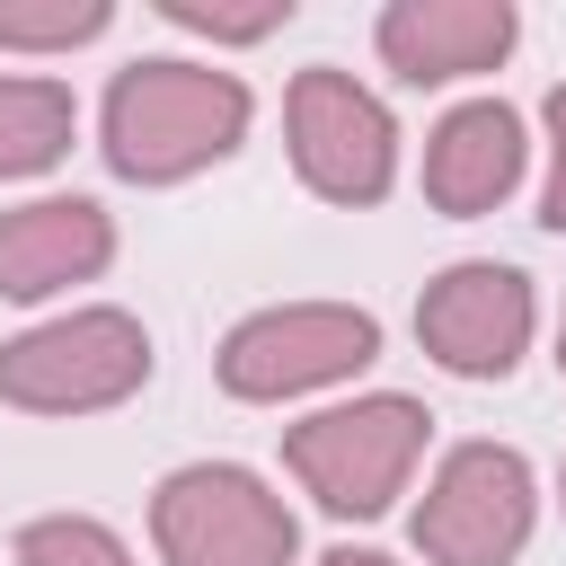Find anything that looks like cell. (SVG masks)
<instances>
[{
  "instance_id": "1",
  "label": "cell",
  "mask_w": 566,
  "mask_h": 566,
  "mask_svg": "<svg viewBox=\"0 0 566 566\" xmlns=\"http://www.w3.org/2000/svg\"><path fill=\"white\" fill-rule=\"evenodd\" d=\"M248 115H256V97H248L239 71H212V62H186V53H150V62H124L106 80L97 150L133 186H186V177L221 168L248 142Z\"/></svg>"
},
{
  "instance_id": "2",
  "label": "cell",
  "mask_w": 566,
  "mask_h": 566,
  "mask_svg": "<svg viewBox=\"0 0 566 566\" xmlns=\"http://www.w3.org/2000/svg\"><path fill=\"white\" fill-rule=\"evenodd\" d=\"M424 433L433 416L407 398V389H371V398H345V407H318L283 433V469L301 478V495L336 522H371L407 495L416 460H424Z\"/></svg>"
},
{
  "instance_id": "3",
  "label": "cell",
  "mask_w": 566,
  "mask_h": 566,
  "mask_svg": "<svg viewBox=\"0 0 566 566\" xmlns=\"http://www.w3.org/2000/svg\"><path fill=\"white\" fill-rule=\"evenodd\" d=\"M150 380V327L133 310H62L0 345V407L27 416H106Z\"/></svg>"
},
{
  "instance_id": "4",
  "label": "cell",
  "mask_w": 566,
  "mask_h": 566,
  "mask_svg": "<svg viewBox=\"0 0 566 566\" xmlns=\"http://www.w3.org/2000/svg\"><path fill=\"white\" fill-rule=\"evenodd\" d=\"M150 539H159L168 566H292L301 557L292 504L239 460L168 469L159 495H150Z\"/></svg>"
},
{
  "instance_id": "5",
  "label": "cell",
  "mask_w": 566,
  "mask_h": 566,
  "mask_svg": "<svg viewBox=\"0 0 566 566\" xmlns=\"http://www.w3.org/2000/svg\"><path fill=\"white\" fill-rule=\"evenodd\" d=\"M371 354H380V318L371 310H354V301H274V310L239 318L212 363H221V389L230 398L283 407V398H310V389L354 380Z\"/></svg>"
},
{
  "instance_id": "6",
  "label": "cell",
  "mask_w": 566,
  "mask_h": 566,
  "mask_svg": "<svg viewBox=\"0 0 566 566\" xmlns=\"http://www.w3.org/2000/svg\"><path fill=\"white\" fill-rule=\"evenodd\" d=\"M283 142H292V168L318 203H380L398 186V124L389 106L336 71V62H310L292 88H283Z\"/></svg>"
},
{
  "instance_id": "7",
  "label": "cell",
  "mask_w": 566,
  "mask_h": 566,
  "mask_svg": "<svg viewBox=\"0 0 566 566\" xmlns=\"http://www.w3.org/2000/svg\"><path fill=\"white\" fill-rule=\"evenodd\" d=\"M539 522V478L513 442H460L442 451L424 504H416V557L424 566H513Z\"/></svg>"
},
{
  "instance_id": "8",
  "label": "cell",
  "mask_w": 566,
  "mask_h": 566,
  "mask_svg": "<svg viewBox=\"0 0 566 566\" xmlns=\"http://www.w3.org/2000/svg\"><path fill=\"white\" fill-rule=\"evenodd\" d=\"M531 327H539V301L513 265L495 256H460L424 283L416 301V345L451 371V380H504L522 354H531Z\"/></svg>"
},
{
  "instance_id": "9",
  "label": "cell",
  "mask_w": 566,
  "mask_h": 566,
  "mask_svg": "<svg viewBox=\"0 0 566 566\" xmlns=\"http://www.w3.org/2000/svg\"><path fill=\"white\" fill-rule=\"evenodd\" d=\"M522 18L513 0H389L371 44L407 88H442V80H478L513 53Z\"/></svg>"
},
{
  "instance_id": "10",
  "label": "cell",
  "mask_w": 566,
  "mask_h": 566,
  "mask_svg": "<svg viewBox=\"0 0 566 566\" xmlns=\"http://www.w3.org/2000/svg\"><path fill=\"white\" fill-rule=\"evenodd\" d=\"M115 265V212L88 195H35L0 212V301H53Z\"/></svg>"
},
{
  "instance_id": "11",
  "label": "cell",
  "mask_w": 566,
  "mask_h": 566,
  "mask_svg": "<svg viewBox=\"0 0 566 566\" xmlns=\"http://www.w3.org/2000/svg\"><path fill=\"white\" fill-rule=\"evenodd\" d=\"M522 168H531V142H522V115L504 97H469L424 133V203L451 221L495 212L522 186Z\"/></svg>"
},
{
  "instance_id": "12",
  "label": "cell",
  "mask_w": 566,
  "mask_h": 566,
  "mask_svg": "<svg viewBox=\"0 0 566 566\" xmlns=\"http://www.w3.org/2000/svg\"><path fill=\"white\" fill-rule=\"evenodd\" d=\"M80 133V106L44 71H0V177H44Z\"/></svg>"
},
{
  "instance_id": "13",
  "label": "cell",
  "mask_w": 566,
  "mask_h": 566,
  "mask_svg": "<svg viewBox=\"0 0 566 566\" xmlns=\"http://www.w3.org/2000/svg\"><path fill=\"white\" fill-rule=\"evenodd\" d=\"M115 27V0H0V53H71Z\"/></svg>"
},
{
  "instance_id": "14",
  "label": "cell",
  "mask_w": 566,
  "mask_h": 566,
  "mask_svg": "<svg viewBox=\"0 0 566 566\" xmlns=\"http://www.w3.org/2000/svg\"><path fill=\"white\" fill-rule=\"evenodd\" d=\"M18 566H133V548L97 513H44L18 531Z\"/></svg>"
},
{
  "instance_id": "15",
  "label": "cell",
  "mask_w": 566,
  "mask_h": 566,
  "mask_svg": "<svg viewBox=\"0 0 566 566\" xmlns=\"http://www.w3.org/2000/svg\"><path fill=\"white\" fill-rule=\"evenodd\" d=\"M159 18L212 44H265L274 27H292V0H159Z\"/></svg>"
},
{
  "instance_id": "16",
  "label": "cell",
  "mask_w": 566,
  "mask_h": 566,
  "mask_svg": "<svg viewBox=\"0 0 566 566\" xmlns=\"http://www.w3.org/2000/svg\"><path fill=\"white\" fill-rule=\"evenodd\" d=\"M539 221L566 230V80L548 88V195H539Z\"/></svg>"
},
{
  "instance_id": "17",
  "label": "cell",
  "mask_w": 566,
  "mask_h": 566,
  "mask_svg": "<svg viewBox=\"0 0 566 566\" xmlns=\"http://www.w3.org/2000/svg\"><path fill=\"white\" fill-rule=\"evenodd\" d=\"M318 566H398V557H380V548H327Z\"/></svg>"
},
{
  "instance_id": "18",
  "label": "cell",
  "mask_w": 566,
  "mask_h": 566,
  "mask_svg": "<svg viewBox=\"0 0 566 566\" xmlns=\"http://www.w3.org/2000/svg\"><path fill=\"white\" fill-rule=\"evenodd\" d=\"M557 371H566V318H557Z\"/></svg>"
},
{
  "instance_id": "19",
  "label": "cell",
  "mask_w": 566,
  "mask_h": 566,
  "mask_svg": "<svg viewBox=\"0 0 566 566\" xmlns=\"http://www.w3.org/2000/svg\"><path fill=\"white\" fill-rule=\"evenodd\" d=\"M557 504H566V469H557Z\"/></svg>"
}]
</instances>
